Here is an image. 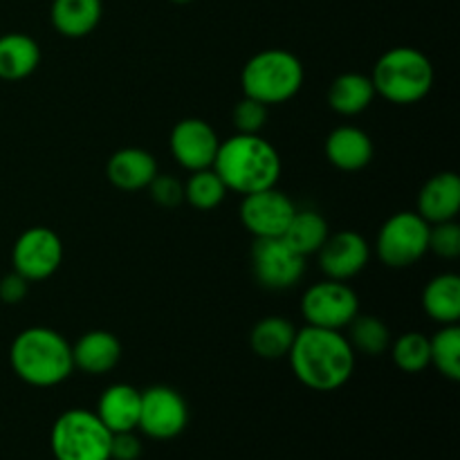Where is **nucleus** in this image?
<instances>
[{
    "mask_svg": "<svg viewBox=\"0 0 460 460\" xmlns=\"http://www.w3.org/2000/svg\"><path fill=\"white\" fill-rule=\"evenodd\" d=\"M288 362L301 385L328 394L353 377L355 350L341 331L304 326L296 331Z\"/></svg>",
    "mask_w": 460,
    "mask_h": 460,
    "instance_id": "obj_1",
    "label": "nucleus"
},
{
    "mask_svg": "<svg viewBox=\"0 0 460 460\" xmlns=\"http://www.w3.org/2000/svg\"><path fill=\"white\" fill-rule=\"evenodd\" d=\"M211 169L220 175L227 191L247 193L277 187L281 175V155L263 135L236 133L220 142Z\"/></svg>",
    "mask_w": 460,
    "mask_h": 460,
    "instance_id": "obj_2",
    "label": "nucleus"
},
{
    "mask_svg": "<svg viewBox=\"0 0 460 460\" xmlns=\"http://www.w3.org/2000/svg\"><path fill=\"white\" fill-rule=\"evenodd\" d=\"M9 364L25 385L39 389L61 385L75 371L72 344L61 332L45 326L25 328L13 337Z\"/></svg>",
    "mask_w": 460,
    "mask_h": 460,
    "instance_id": "obj_3",
    "label": "nucleus"
},
{
    "mask_svg": "<svg viewBox=\"0 0 460 460\" xmlns=\"http://www.w3.org/2000/svg\"><path fill=\"white\" fill-rule=\"evenodd\" d=\"M371 81L377 97L395 106H411L434 88V66L420 49L391 48L377 58Z\"/></svg>",
    "mask_w": 460,
    "mask_h": 460,
    "instance_id": "obj_4",
    "label": "nucleus"
},
{
    "mask_svg": "<svg viewBox=\"0 0 460 460\" xmlns=\"http://www.w3.org/2000/svg\"><path fill=\"white\" fill-rule=\"evenodd\" d=\"M304 79L305 70L301 58L279 48L254 54L241 72L243 94L268 108L290 102L301 90Z\"/></svg>",
    "mask_w": 460,
    "mask_h": 460,
    "instance_id": "obj_5",
    "label": "nucleus"
},
{
    "mask_svg": "<svg viewBox=\"0 0 460 460\" xmlns=\"http://www.w3.org/2000/svg\"><path fill=\"white\" fill-rule=\"evenodd\" d=\"M111 429L88 409H67L49 431V449L57 460H111Z\"/></svg>",
    "mask_w": 460,
    "mask_h": 460,
    "instance_id": "obj_6",
    "label": "nucleus"
},
{
    "mask_svg": "<svg viewBox=\"0 0 460 460\" xmlns=\"http://www.w3.org/2000/svg\"><path fill=\"white\" fill-rule=\"evenodd\" d=\"M429 252V223L416 211H398L382 223L376 254L386 268L404 270Z\"/></svg>",
    "mask_w": 460,
    "mask_h": 460,
    "instance_id": "obj_7",
    "label": "nucleus"
},
{
    "mask_svg": "<svg viewBox=\"0 0 460 460\" xmlns=\"http://www.w3.org/2000/svg\"><path fill=\"white\" fill-rule=\"evenodd\" d=\"M358 313L359 296L346 281L326 279L310 286L301 296V314L305 326L344 331Z\"/></svg>",
    "mask_w": 460,
    "mask_h": 460,
    "instance_id": "obj_8",
    "label": "nucleus"
},
{
    "mask_svg": "<svg viewBox=\"0 0 460 460\" xmlns=\"http://www.w3.org/2000/svg\"><path fill=\"white\" fill-rule=\"evenodd\" d=\"M187 400L175 389L164 385L148 386L142 391L137 429L153 440H173L187 429Z\"/></svg>",
    "mask_w": 460,
    "mask_h": 460,
    "instance_id": "obj_9",
    "label": "nucleus"
},
{
    "mask_svg": "<svg viewBox=\"0 0 460 460\" xmlns=\"http://www.w3.org/2000/svg\"><path fill=\"white\" fill-rule=\"evenodd\" d=\"M252 272L265 290H290L304 279L305 259L283 238H254Z\"/></svg>",
    "mask_w": 460,
    "mask_h": 460,
    "instance_id": "obj_10",
    "label": "nucleus"
},
{
    "mask_svg": "<svg viewBox=\"0 0 460 460\" xmlns=\"http://www.w3.org/2000/svg\"><path fill=\"white\" fill-rule=\"evenodd\" d=\"M63 263V243L49 227H30L16 238L12 247L13 272L27 281H45Z\"/></svg>",
    "mask_w": 460,
    "mask_h": 460,
    "instance_id": "obj_11",
    "label": "nucleus"
},
{
    "mask_svg": "<svg viewBox=\"0 0 460 460\" xmlns=\"http://www.w3.org/2000/svg\"><path fill=\"white\" fill-rule=\"evenodd\" d=\"M295 211L296 205L292 198L277 187L247 193L238 207L243 227L254 238H281Z\"/></svg>",
    "mask_w": 460,
    "mask_h": 460,
    "instance_id": "obj_12",
    "label": "nucleus"
},
{
    "mask_svg": "<svg viewBox=\"0 0 460 460\" xmlns=\"http://www.w3.org/2000/svg\"><path fill=\"white\" fill-rule=\"evenodd\" d=\"M169 146L175 162L182 169H187L189 173H193V171L211 169L214 166L220 139L209 121L198 119V117H187V119L178 121L173 126Z\"/></svg>",
    "mask_w": 460,
    "mask_h": 460,
    "instance_id": "obj_13",
    "label": "nucleus"
},
{
    "mask_svg": "<svg viewBox=\"0 0 460 460\" xmlns=\"http://www.w3.org/2000/svg\"><path fill=\"white\" fill-rule=\"evenodd\" d=\"M319 265L326 279L335 281H350L358 277L371 259V247L367 238L353 229H341V232L331 234L322 250L317 252Z\"/></svg>",
    "mask_w": 460,
    "mask_h": 460,
    "instance_id": "obj_14",
    "label": "nucleus"
},
{
    "mask_svg": "<svg viewBox=\"0 0 460 460\" xmlns=\"http://www.w3.org/2000/svg\"><path fill=\"white\" fill-rule=\"evenodd\" d=\"M323 153L335 169L355 173L371 164L376 148H373V139L367 130L358 128V126H337L335 130L328 133Z\"/></svg>",
    "mask_w": 460,
    "mask_h": 460,
    "instance_id": "obj_15",
    "label": "nucleus"
},
{
    "mask_svg": "<svg viewBox=\"0 0 460 460\" xmlns=\"http://www.w3.org/2000/svg\"><path fill=\"white\" fill-rule=\"evenodd\" d=\"M460 211V178L454 171H440L422 184L416 200V214L429 225L456 220Z\"/></svg>",
    "mask_w": 460,
    "mask_h": 460,
    "instance_id": "obj_16",
    "label": "nucleus"
},
{
    "mask_svg": "<svg viewBox=\"0 0 460 460\" xmlns=\"http://www.w3.org/2000/svg\"><path fill=\"white\" fill-rule=\"evenodd\" d=\"M106 175L112 187L119 191H142L157 175V162L144 148H119L108 157Z\"/></svg>",
    "mask_w": 460,
    "mask_h": 460,
    "instance_id": "obj_17",
    "label": "nucleus"
},
{
    "mask_svg": "<svg viewBox=\"0 0 460 460\" xmlns=\"http://www.w3.org/2000/svg\"><path fill=\"white\" fill-rule=\"evenodd\" d=\"M121 344L112 332L90 331L72 346V362L88 376H106L119 364Z\"/></svg>",
    "mask_w": 460,
    "mask_h": 460,
    "instance_id": "obj_18",
    "label": "nucleus"
},
{
    "mask_svg": "<svg viewBox=\"0 0 460 460\" xmlns=\"http://www.w3.org/2000/svg\"><path fill=\"white\" fill-rule=\"evenodd\" d=\"M139 404H142V391L130 385H111L99 395L94 413L111 429V434L137 431Z\"/></svg>",
    "mask_w": 460,
    "mask_h": 460,
    "instance_id": "obj_19",
    "label": "nucleus"
},
{
    "mask_svg": "<svg viewBox=\"0 0 460 460\" xmlns=\"http://www.w3.org/2000/svg\"><path fill=\"white\" fill-rule=\"evenodd\" d=\"M103 13L102 0H54L52 18L54 30L66 39H84L99 25Z\"/></svg>",
    "mask_w": 460,
    "mask_h": 460,
    "instance_id": "obj_20",
    "label": "nucleus"
},
{
    "mask_svg": "<svg viewBox=\"0 0 460 460\" xmlns=\"http://www.w3.org/2000/svg\"><path fill=\"white\" fill-rule=\"evenodd\" d=\"M376 97L371 76L362 72H344L328 88V106L341 117L359 115L371 106Z\"/></svg>",
    "mask_w": 460,
    "mask_h": 460,
    "instance_id": "obj_21",
    "label": "nucleus"
},
{
    "mask_svg": "<svg viewBox=\"0 0 460 460\" xmlns=\"http://www.w3.org/2000/svg\"><path fill=\"white\" fill-rule=\"evenodd\" d=\"M40 63V48L31 36L9 31L0 36V79L21 81L34 75Z\"/></svg>",
    "mask_w": 460,
    "mask_h": 460,
    "instance_id": "obj_22",
    "label": "nucleus"
},
{
    "mask_svg": "<svg viewBox=\"0 0 460 460\" xmlns=\"http://www.w3.org/2000/svg\"><path fill=\"white\" fill-rule=\"evenodd\" d=\"M296 328L288 317L270 314V317L259 319L250 332V346L256 358L261 359H281L288 358L295 341Z\"/></svg>",
    "mask_w": 460,
    "mask_h": 460,
    "instance_id": "obj_23",
    "label": "nucleus"
},
{
    "mask_svg": "<svg viewBox=\"0 0 460 460\" xmlns=\"http://www.w3.org/2000/svg\"><path fill=\"white\" fill-rule=\"evenodd\" d=\"M422 308L431 322L447 326L460 319V277L454 272L438 274L422 290Z\"/></svg>",
    "mask_w": 460,
    "mask_h": 460,
    "instance_id": "obj_24",
    "label": "nucleus"
},
{
    "mask_svg": "<svg viewBox=\"0 0 460 460\" xmlns=\"http://www.w3.org/2000/svg\"><path fill=\"white\" fill-rule=\"evenodd\" d=\"M331 236V227H328L326 218L314 209H296L292 216L290 225H288L283 241L301 254L304 259L317 254L326 238Z\"/></svg>",
    "mask_w": 460,
    "mask_h": 460,
    "instance_id": "obj_25",
    "label": "nucleus"
},
{
    "mask_svg": "<svg viewBox=\"0 0 460 460\" xmlns=\"http://www.w3.org/2000/svg\"><path fill=\"white\" fill-rule=\"evenodd\" d=\"M346 340L355 353L368 355V358H380L391 346V331L380 317L376 314L358 313L353 322L346 326Z\"/></svg>",
    "mask_w": 460,
    "mask_h": 460,
    "instance_id": "obj_26",
    "label": "nucleus"
},
{
    "mask_svg": "<svg viewBox=\"0 0 460 460\" xmlns=\"http://www.w3.org/2000/svg\"><path fill=\"white\" fill-rule=\"evenodd\" d=\"M429 353L431 367L447 380H460V328L458 323H447L440 326L429 337Z\"/></svg>",
    "mask_w": 460,
    "mask_h": 460,
    "instance_id": "obj_27",
    "label": "nucleus"
},
{
    "mask_svg": "<svg viewBox=\"0 0 460 460\" xmlns=\"http://www.w3.org/2000/svg\"><path fill=\"white\" fill-rule=\"evenodd\" d=\"M389 350L394 364L402 373H422L427 367H431L429 337L418 331L402 332L400 337L391 340Z\"/></svg>",
    "mask_w": 460,
    "mask_h": 460,
    "instance_id": "obj_28",
    "label": "nucleus"
},
{
    "mask_svg": "<svg viewBox=\"0 0 460 460\" xmlns=\"http://www.w3.org/2000/svg\"><path fill=\"white\" fill-rule=\"evenodd\" d=\"M227 196V187L214 169L193 171L184 182V200L198 211H211Z\"/></svg>",
    "mask_w": 460,
    "mask_h": 460,
    "instance_id": "obj_29",
    "label": "nucleus"
},
{
    "mask_svg": "<svg viewBox=\"0 0 460 460\" xmlns=\"http://www.w3.org/2000/svg\"><path fill=\"white\" fill-rule=\"evenodd\" d=\"M429 252L438 259L452 261L460 256V225L456 220L429 225Z\"/></svg>",
    "mask_w": 460,
    "mask_h": 460,
    "instance_id": "obj_30",
    "label": "nucleus"
},
{
    "mask_svg": "<svg viewBox=\"0 0 460 460\" xmlns=\"http://www.w3.org/2000/svg\"><path fill=\"white\" fill-rule=\"evenodd\" d=\"M232 119L234 126H236V133L261 135L263 126L268 124V106L252 97H243L241 102L234 106Z\"/></svg>",
    "mask_w": 460,
    "mask_h": 460,
    "instance_id": "obj_31",
    "label": "nucleus"
},
{
    "mask_svg": "<svg viewBox=\"0 0 460 460\" xmlns=\"http://www.w3.org/2000/svg\"><path fill=\"white\" fill-rule=\"evenodd\" d=\"M146 189L151 191L153 200L160 207H166V209H173L180 202H184V184L173 175L157 173Z\"/></svg>",
    "mask_w": 460,
    "mask_h": 460,
    "instance_id": "obj_32",
    "label": "nucleus"
},
{
    "mask_svg": "<svg viewBox=\"0 0 460 460\" xmlns=\"http://www.w3.org/2000/svg\"><path fill=\"white\" fill-rule=\"evenodd\" d=\"M142 456V440L135 431H119L112 434L111 460H137Z\"/></svg>",
    "mask_w": 460,
    "mask_h": 460,
    "instance_id": "obj_33",
    "label": "nucleus"
},
{
    "mask_svg": "<svg viewBox=\"0 0 460 460\" xmlns=\"http://www.w3.org/2000/svg\"><path fill=\"white\" fill-rule=\"evenodd\" d=\"M27 292H30V281L18 272H9L7 277L0 279V299L4 304H21Z\"/></svg>",
    "mask_w": 460,
    "mask_h": 460,
    "instance_id": "obj_34",
    "label": "nucleus"
},
{
    "mask_svg": "<svg viewBox=\"0 0 460 460\" xmlns=\"http://www.w3.org/2000/svg\"><path fill=\"white\" fill-rule=\"evenodd\" d=\"M171 3H175V4H189V3H193V0H171Z\"/></svg>",
    "mask_w": 460,
    "mask_h": 460,
    "instance_id": "obj_35",
    "label": "nucleus"
}]
</instances>
